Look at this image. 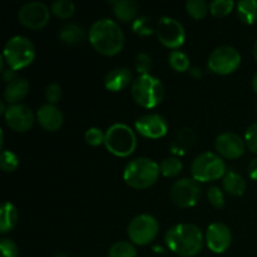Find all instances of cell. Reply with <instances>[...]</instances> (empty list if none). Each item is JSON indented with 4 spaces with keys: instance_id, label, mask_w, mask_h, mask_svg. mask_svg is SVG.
Masks as SVG:
<instances>
[{
    "instance_id": "obj_24",
    "label": "cell",
    "mask_w": 257,
    "mask_h": 257,
    "mask_svg": "<svg viewBox=\"0 0 257 257\" xmlns=\"http://www.w3.org/2000/svg\"><path fill=\"white\" fill-rule=\"evenodd\" d=\"M237 15L241 22L246 24H253L257 20V2L256 0H242L236 4Z\"/></svg>"
},
{
    "instance_id": "obj_2",
    "label": "cell",
    "mask_w": 257,
    "mask_h": 257,
    "mask_svg": "<svg viewBox=\"0 0 257 257\" xmlns=\"http://www.w3.org/2000/svg\"><path fill=\"white\" fill-rule=\"evenodd\" d=\"M203 241L202 231L192 223H178L171 227L165 235L167 247L182 257H192L200 253Z\"/></svg>"
},
{
    "instance_id": "obj_13",
    "label": "cell",
    "mask_w": 257,
    "mask_h": 257,
    "mask_svg": "<svg viewBox=\"0 0 257 257\" xmlns=\"http://www.w3.org/2000/svg\"><path fill=\"white\" fill-rule=\"evenodd\" d=\"M4 118L10 130L23 133L33 127L37 115H34L33 110L28 105L18 103L8 107Z\"/></svg>"
},
{
    "instance_id": "obj_23",
    "label": "cell",
    "mask_w": 257,
    "mask_h": 257,
    "mask_svg": "<svg viewBox=\"0 0 257 257\" xmlns=\"http://www.w3.org/2000/svg\"><path fill=\"white\" fill-rule=\"evenodd\" d=\"M137 4L133 0H118L113 5V12L120 22H130L137 15Z\"/></svg>"
},
{
    "instance_id": "obj_4",
    "label": "cell",
    "mask_w": 257,
    "mask_h": 257,
    "mask_svg": "<svg viewBox=\"0 0 257 257\" xmlns=\"http://www.w3.org/2000/svg\"><path fill=\"white\" fill-rule=\"evenodd\" d=\"M131 94L138 105L152 109L162 102L165 88L158 78L153 77L152 74H145L133 80Z\"/></svg>"
},
{
    "instance_id": "obj_29",
    "label": "cell",
    "mask_w": 257,
    "mask_h": 257,
    "mask_svg": "<svg viewBox=\"0 0 257 257\" xmlns=\"http://www.w3.org/2000/svg\"><path fill=\"white\" fill-rule=\"evenodd\" d=\"M182 168V162L176 157H167L160 163V171L165 177H175L180 175Z\"/></svg>"
},
{
    "instance_id": "obj_19",
    "label": "cell",
    "mask_w": 257,
    "mask_h": 257,
    "mask_svg": "<svg viewBox=\"0 0 257 257\" xmlns=\"http://www.w3.org/2000/svg\"><path fill=\"white\" fill-rule=\"evenodd\" d=\"M30 89V84L24 78L14 79L13 82L8 83L4 90V100L12 104H18L22 99H24L28 95Z\"/></svg>"
},
{
    "instance_id": "obj_17",
    "label": "cell",
    "mask_w": 257,
    "mask_h": 257,
    "mask_svg": "<svg viewBox=\"0 0 257 257\" xmlns=\"http://www.w3.org/2000/svg\"><path fill=\"white\" fill-rule=\"evenodd\" d=\"M37 120L40 124V127L44 128L45 131L49 132H55L63 125V113L60 112L59 108L54 104H43L37 110Z\"/></svg>"
},
{
    "instance_id": "obj_20",
    "label": "cell",
    "mask_w": 257,
    "mask_h": 257,
    "mask_svg": "<svg viewBox=\"0 0 257 257\" xmlns=\"http://www.w3.org/2000/svg\"><path fill=\"white\" fill-rule=\"evenodd\" d=\"M222 187L228 195L242 196L246 191V181L235 171H227L222 177Z\"/></svg>"
},
{
    "instance_id": "obj_26",
    "label": "cell",
    "mask_w": 257,
    "mask_h": 257,
    "mask_svg": "<svg viewBox=\"0 0 257 257\" xmlns=\"http://www.w3.org/2000/svg\"><path fill=\"white\" fill-rule=\"evenodd\" d=\"M168 62H170L171 68L176 72L183 73L190 70V59L181 50H172L168 55Z\"/></svg>"
},
{
    "instance_id": "obj_22",
    "label": "cell",
    "mask_w": 257,
    "mask_h": 257,
    "mask_svg": "<svg viewBox=\"0 0 257 257\" xmlns=\"http://www.w3.org/2000/svg\"><path fill=\"white\" fill-rule=\"evenodd\" d=\"M85 38L84 28L75 23H68L59 30V39L65 44H77L83 42Z\"/></svg>"
},
{
    "instance_id": "obj_21",
    "label": "cell",
    "mask_w": 257,
    "mask_h": 257,
    "mask_svg": "<svg viewBox=\"0 0 257 257\" xmlns=\"http://www.w3.org/2000/svg\"><path fill=\"white\" fill-rule=\"evenodd\" d=\"M19 218L17 207L12 202H4L0 211V232L7 233L15 227Z\"/></svg>"
},
{
    "instance_id": "obj_42",
    "label": "cell",
    "mask_w": 257,
    "mask_h": 257,
    "mask_svg": "<svg viewBox=\"0 0 257 257\" xmlns=\"http://www.w3.org/2000/svg\"><path fill=\"white\" fill-rule=\"evenodd\" d=\"M53 257H68L67 255H64V253H58V255L53 256Z\"/></svg>"
},
{
    "instance_id": "obj_9",
    "label": "cell",
    "mask_w": 257,
    "mask_h": 257,
    "mask_svg": "<svg viewBox=\"0 0 257 257\" xmlns=\"http://www.w3.org/2000/svg\"><path fill=\"white\" fill-rule=\"evenodd\" d=\"M128 237L132 243L140 246L148 245L158 235L160 225L153 216L143 213L133 218L128 225Z\"/></svg>"
},
{
    "instance_id": "obj_39",
    "label": "cell",
    "mask_w": 257,
    "mask_h": 257,
    "mask_svg": "<svg viewBox=\"0 0 257 257\" xmlns=\"http://www.w3.org/2000/svg\"><path fill=\"white\" fill-rule=\"evenodd\" d=\"M15 72H17V70L12 69V68H9V69H7L3 72V78H4V80L7 82V84L8 83L13 82L14 79H17L18 77H17V73Z\"/></svg>"
},
{
    "instance_id": "obj_31",
    "label": "cell",
    "mask_w": 257,
    "mask_h": 257,
    "mask_svg": "<svg viewBox=\"0 0 257 257\" xmlns=\"http://www.w3.org/2000/svg\"><path fill=\"white\" fill-rule=\"evenodd\" d=\"M19 166L18 156L12 151H3L2 157H0V167L4 172H13Z\"/></svg>"
},
{
    "instance_id": "obj_32",
    "label": "cell",
    "mask_w": 257,
    "mask_h": 257,
    "mask_svg": "<svg viewBox=\"0 0 257 257\" xmlns=\"http://www.w3.org/2000/svg\"><path fill=\"white\" fill-rule=\"evenodd\" d=\"M207 198L215 208H222L225 206V196L217 186H211L207 190Z\"/></svg>"
},
{
    "instance_id": "obj_12",
    "label": "cell",
    "mask_w": 257,
    "mask_h": 257,
    "mask_svg": "<svg viewBox=\"0 0 257 257\" xmlns=\"http://www.w3.org/2000/svg\"><path fill=\"white\" fill-rule=\"evenodd\" d=\"M50 18V10L44 3L30 2L23 5L18 12V19L24 27L38 30L48 24Z\"/></svg>"
},
{
    "instance_id": "obj_41",
    "label": "cell",
    "mask_w": 257,
    "mask_h": 257,
    "mask_svg": "<svg viewBox=\"0 0 257 257\" xmlns=\"http://www.w3.org/2000/svg\"><path fill=\"white\" fill-rule=\"evenodd\" d=\"M253 58H255V60L257 62V40H256L255 45H253Z\"/></svg>"
},
{
    "instance_id": "obj_37",
    "label": "cell",
    "mask_w": 257,
    "mask_h": 257,
    "mask_svg": "<svg viewBox=\"0 0 257 257\" xmlns=\"http://www.w3.org/2000/svg\"><path fill=\"white\" fill-rule=\"evenodd\" d=\"M62 98V88L57 83H52L45 89V99L48 100L49 104H57Z\"/></svg>"
},
{
    "instance_id": "obj_10",
    "label": "cell",
    "mask_w": 257,
    "mask_h": 257,
    "mask_svg": "<svg viewBox=\"0 0 257 257\" xmlns=\"http://www.w3.org/2000/svg\"><path fill=\"white\" fill-rule=\"evenodd\" d=\"M170 196L177 207L190 208L200 201L201 188L193 178H181L171 186Z\"/></svg>"
},
{
    "instance_id": "obj_40",
    "label": "cell",
    "mask_w": 257,
    "mask_h": 257,
    "mask_svg": "<svg viewBox=\"0 0 257 257\" xmlns=\"http://www.w3.org/2000/svg\"><path fill=\"white\" fill-rule=\"evenodd\" d=\"M252 88L257 94V72L255 73V75H253V78H252Z\"/></svg>"
},
{
    "instance_id": "obj_15",
    "label": "cell",
    "mask_w": 257,
    "mask_h": 257,
    "mask_svg": "<svg viewBox=\"0 0 257 257\" xmlns=\"http://www.w3.org/2000/svg\"><path fill=\"white\" fill-rule=\"evenodd\" d=\"M215 147L221 157L227 160H236L245 153V140L232 132H225L217 136L215 141Z\"/></svg>"
},
{
    "instance_id": "obj_27",
    "label": "cell",
    "mask_w": 257,
    "mask_h": 257,
    "mask_svg": "<svg viewBox=\"0 0 257 257\" xmlns=\"http://www.w3.org/2000/svg\"><path fill=\"white\" fill-rule=\"evenodd\" d=\"M186 10L193 19H203L210 12V4L205 0H188L186 3Z\"/></svg>"
},
{
    "instance_id": "obj_25",
    "label": "cell",
    "mask_w": 257,
    "mask_h": 257,
    "mask_svg": "<svg viewBox=\"0 0 257 257\" xmlns=\"http://www.w3.org/2000/svg\"><path fill=\"white\" fill-rule=\"evenodd\" d=\"M108 257H137V250L132 242L118 241L109 248Z\"/></svg>"
},
{
    "instance_id": "obj_6",
    "label": "cell",
    "mask_w": 257,
    "mask_h": 257,
    "mask_svg": "<svg viewBox=\"0 0 257 257\" xmlns=\"http://www.w3.org/2000/svg\"><path fill=\"white\" fill-rule=\"evenodd\" d=\"M8 67L14 70L23 69L32 64L35 58V47L28 38L23 35H15L10 38L3 52Z\"/></svg>"
},
{
    "instance_id": "obj_30",
    "label": "cell",
    "mask_w": 257,
    "mask_h": 257,
    "mask_svg": "<svg viewBox=\"0 0 257 257\" xmlns=\"http://www.w3.org/2000/svg\"><path fill=\"white\" fill-rule=\"evenodd\" d=\"M235 3L232 0H215L210 4L211 14L217 18H223L233 10Z\"/></svg>"
},
{
    "instance_id": "obj_11",
    "label": "cell",
    "mask_w": 257,
    "mask_h": 257,
    "mask_svg": "<svg viewBox=\"0 0 257 257\" xmlns=\"http://www.w3.org/2000/svg\"><path fill=\"white\" fill-rule=\"evenodd\" d=\"M156 33H157L158 40L170 49H178L186 39L183 25L178 20L170 17H163L158 20Z\"/></svg>"
},
{
    "instance_id": "obj_16",
    "label": "cell",
    "mask_w": 257,
    "mask_h": 257,
    "mask_svg": "<svg viewBox=\"0 0 257 257\" xmlns=\"http://www.w3.org/2000/svg\"><path fill=\"white\" fill-rule=\"evenodd\" d=\"M205 241L207 247L215 253H223L232 242V235L231 231L225 223L215 222L211 223L206 231Z\"/></svg>"
},
{
    "instance_id": "obj_36",
    "label": "cell",
    "mask_w": 257,
    "mask_h": 257,
    "mask_svg": "<svg viewBox=\"0 0 257 257\" xmlns=\"http://www.w3.org/2000/svg\"><path fill=\"white\" fill-rule=\"evenodd\" d=\"M245 143L251 152L257 155V122L251 124L246 130L245 133Z\"/></svg>"
},
{
    "instance_id": "obj_18",
    "label": "cell",
    "mask_w": 257,
    "mask_h": 257,
    "mask_svg": "<svg viewBox=\"0 0 257 257\" xmlns=\"http://www.w3.org/2000/svg\"><path fill=\"white\" fill-rule=\"evenodd\" d=\"M133 83V75L128 68L119 67L109 70L104 77V85L110 92H119Z\"/></svg>"
},
{
    "instance_id": "obj_43",
    "label": "cell",
    "mask_w": 257,
    "mask_h": 257,
    "mask_svg": "<svg viewBox=\"0 0 257 257\" xmlns=\"http://www.w3.org/2000/svg\"><path fill=\"white\" fill-rule=\"evenodd\" d=\"M256 109H257V107H256Z\"/></svg>"
},
{
    "instance_id": "obj_1",
    "label": "cell",
    "mask_w": 257,
    "mask_h": 257,
    "mask_svg": "<svg viewBox=\"0 0 257 257\" xmlns=\"http://www.w3.org/2000/svg\"><path fill=\"white\" fill-rule=\"evenodd\" d=\"M88 38L92 47L103 55H115L123 49L124 34L117 22L112 19H99L90 27Z\"/></svg>"
},
{
    "instance_id": "obj_5",
    "label": "cell",
    "mask_w": 257,
    "mask_h": 257,
    "mask_svg": "<svg viewBox=\"0 0 257 257\" xmlns=\"http://www.w3.org/2000/svg\"><path fill=\"white\" fill-rule=\"evenodd\" d=\"M104 146L117 157H127L137 147V137L131 127L123 123H114L105 132Z\"/></svg>"
},
{
    "instance_id": "obj_35",
    "label": "cell",
    "mask_w": 257,
    "mask_h": 257,
    "mask_svg": "<svg viewBox=\"0 0 257 257\" xmlns=\"http://www.w3.org/2000/svg\"><path fill=\"white\" fill-rule=\"evenodd\" d=\"M0 252H2V257L19 256V250H18L17 243L8 237H3L0 240Z\"/></svg>"
},
{
    "instance_id": "obj_14",
    "label": "cell",
    "mask_w": 257,
    "mask_h": 257,
    "mask_svg": "<svg viewBox=\"0 0 257 257\" xmlns=\"http://www.w3.org/2000/svg\"><path fill=\"white\" fill-rule=\"evenodd\" d=\"M136 130L143 137L151 138V140H158L167 135L168 124L165 118L156 113L143 114L136 120Z\"/></svg>"
},
{
    "instance_id": "obj_7",
    "label": "cell",
    "mask_w": 257,
    "mask_h": 257,
    "mask_svg": "<svg viewBox=\"0 0 257 257\" xmlns=\"http://www.w3.org/2000/svg\"><path fill=\"white\" fill-rule=\"evenodd\" d=\"M226 165L220 155L213 152H203L193 160L191 165L192 178L197 182H210L226 175Z\"/></svg>"
},
{
    "instance_id": "obj_28",
    "label": "cell",
    "mask_w": 257,
    "mask_h": 257,
    "mask_svg": "<svg viewBox=\"0 0 257 257\" xmlns=\"http://www.w3.org/2000/svg\"><path fill=\"white\" fill-rule=\"evenodd\" d=\"M74 12L75 5L70 0H55L52 4V13L60 19H69Z\"/></svg>"
},
{
    "instance_id": "obj_33",
    "label": "cell",
    "mask_w": 257,
    "mask_h": 257,
    "mask_svg": "<svg viewBox=\"0 0 257 257\" xmlns=\"http://www.w3.org/2000/svg\"><path fill=\"white\" fill-rule=\"evenodd\" d=\"M84 138L85 141H87L88 145L97 147V146H100L102 143H104L105 133H103V131L100 130V128L92 127L89 128V130H87Z\"/></svg>"
},
{
    "instance_id": "obj_3",
    "label": "cell",
    "mask_w": 257,
    "mask_h": 257,
    "mask_svg": "<svg viewBox=\"0 0 257 257\" xmlns=\"http://www.w3.org/2000/svg\"><path fill=\"white\" fill-rule=\"evenodd\" d=\"M160 165L151 158L141 157L127 163L123 171V180L128 186L145 190L157 182L160 177Z\"/></svg>"
},
{
    "instance_id": "obj_8",
    "label": "cell",
    "mask_w": 257,
    "mask_h": 257,
    "mask_svg": "<svg viewBox=\"0 0 257 257\" xmlns=\"http://www.w3.org/2000/svg\"><path fill=\"white\" fill-rule=\"evenodd\" d=\"M241 64V54L236 48L221 45L212 50L207 60L208 69L216 74L226 75L235 72Z\"/></svg>"
},
{
    "instance_id": "obj_34",
    "label": "cell",
    "mask_w": 257,
    "mask_h": 257,
    "mask_svg": "<svg viewBox=\"0 0 257 257\" xmlns=\"http://www.w3.org/2000/svg\"><path fill=\"white\" fill-rule=\"evenodd\" d=\"M136 69L140 73V75L150 74V70L152 68V59L147 53H140L136 57Z\"/></svg>"
},
{
    "instance_id": "obj_38",
    "label": "cell",
    "mask_w": 257,
    "mask_h": 257,
    "mask_svg": "<svg viewBox=\"0 0 257 257\" xmlns=\"http://www.w3.org/2000/svg\"><path fill=\"white\" fill-rule=\"evenodd\" d=\"M248 176L251 180L257 181V158H253L250 163H248Z\"/></svg>"
}]
</instances>
